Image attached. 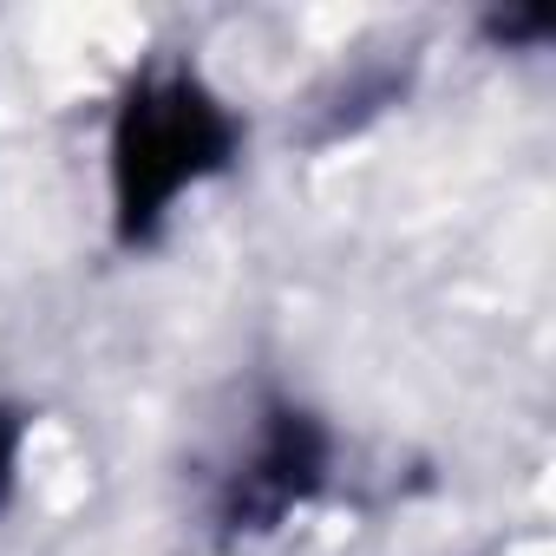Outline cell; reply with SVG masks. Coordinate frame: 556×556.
<instances>
[{"instance_id":"1","label":"cell","mask_w":556,"mask_h":556,"mask_svg":"<svg viewBox=\"0 0 556 556\" xmlns=\"http://www.w3.org/2000/svg\"><path fill=\"white\" fill-rule=\"evenodd\" d=\"M236 125L190 73H151L131 86L112 125V203L118 236H151L184 184L229 164Z\"/></svg>"},{"instance_id":"2","label":"cell","mask_w":556,"mask_h":556,"mask_svg":"<svg viewBox=\"0 0 556 556\" xmlns=\"http://www.w3.org/2000/svg\"><path fill=\"white\" fill-rule=\"evenodd\" d=\"M315 471H321V432L302 413H275V426L262 439V458L236 484V517H249V523L282 517L295 497H308Z\"/></svg>"},{"instance_id":"3","label":"cell","mask_w":556,"mask_h":556,"mask_svg":"<svg viewBox=\"0 0 556 556\" xmlns=\"http://www.w3.org/2000/svg\"><path fill=\"white\" fill-rule=\"evenodd\" d=\"M8 471H14V426L0 419V484H8Z\"/></svg>"}]
</instances>
